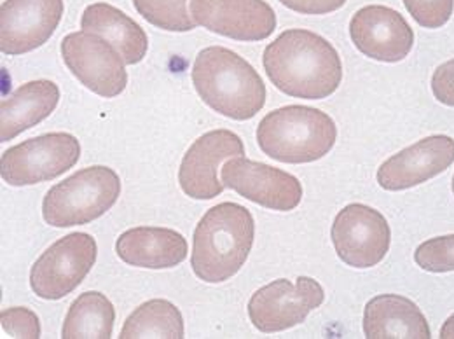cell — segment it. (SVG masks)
<instances>
[{"label": "cell", "mask_w": 454, "mask_h": 339, "mask_svg": "<svg viewBox=\"0 0 454 339\" xmlns=\"http://www.w3.org/2000/svg\"><path fill=\"white\" fill-rule=\"evenodd\" d=\"M262 65L285 95L304 100H324L338 91L342 61L336 48L322 35L290 28L266 46Z\"/></svg>", "instance_id": "1"}, {"label": "cell", "mask_w": 454, "mask_h": 339, "mask_svg": "<svg viewBox=\"0 0 454 339\" xmlns=\"http://www.w3.org/2000/svg\"><path fill=\"white\" fill-rule=\"evenodd\" d=\"M255 240V221L238 203H219L198 223L192 236L191 268L207 283H223L247 263Z\"/></svg>", "instance_id": "2"}, {"label": "cell", "mask_w": 454, "mask_h": 339, "mask_svg": "<svg viewBox=\"0 0 454 339\" xmlns=\"http://www.w3.org/2000/svg\"><path fill=\"white\" fill-rule=\"evenodd\" d=\"M191 77L201 100L229 119L248 121L266 106V84L259 72L223 46L200 51Z\"/></svg>", "instance_id": "3"}, {"label": "cell", "mask_w": 454, "mask_h": 339, "mask_svg": "<svg viewBox=\"0 0 454 339\" xmlns=\"http://www.w3.org/2000/svg\"><path fill=\"white\" fill-rule=\"evenodd\" d=\"M338 140V126L329 114L306 106H286L262 117L257 126L261 151L288 165L325 158Z\"/></svg>", "instance_id": "4"}, {"label": "cell", "mask_w": 454, "mask_h": 339, "mask_svg": "<svg viewBox=\"0 0 454 339\" xmlns=\"http://www.w3.org/2000/svg\"><path fill=\"white\" fill-rule=\"evenodd\" d=\"M121 178L109 167L79 170L53 185L43 201V217L53 227L90 225L115 205Z\"/></svg>", "instance_id": "5"}, {"label": "cell", "mask_w": 454, "mask_h": 339, "mask_svg": "<svg viewBox=\"0 0 454 339\" xmlns=\"http://www.w3.org/2000/svg\"><path fill=\"white\" fill-rule=\"evenodd\" d=\"M79 158V140L70 133L55 131L7 149L0 160V173L9 185H34L74 169Z\"/></svg>", "instance_id": "6"}, {"label": "cell", "mask_w": 454, "mask_h": 339, "mask_svg": "<svg viewBox=\"0 0 454 339\" xmlns=\"http://www.w3.org/2000/svg\"><path fill=\"white\" fill-rule=\"evenodd\" d=\"M97 240L70 233L55 241L32 266L30 287L41 299L58 301L72 294L97 263Z\"/></svg>", "instance_id": "7"}, {"label": "cell", "mask_w": 454, "mask_h": 339, "mask_svg": "<svg viewBox=\"0 0 454 339\" xmlns=\"http://www.w3.org/2000/svg\"><path fill=\"white\" fill-rule=\"evenodd\" d=\"M324 301L322 285L309 277H299L295 283L278 279L250 297L248 317L254 327L264 335L282 333L302 324Z\"/></svg>", "instance_id": "8"}, {"label": "cell", "mask_w": 454, "mask_h": 339, "mask_svg": "<svg viewBox=\"0 0 454 339\" xmlns=\"http://www.w3.org/2000/svg\"><path fill=\"white\" fill-rule=\"evenodd\" d=\"M331 236L340 261L358 270L378 266L392 243L385 216L364 203L346 205L334 219Z\"/></svg>", "instance_id": "9"}, {"label": "cell", "mask_w": 454, "mask_h": 339, "mask_svg": "<svg viewBox=\"0 0 454 339\" xmlns=\"http://www.w3.org/2000/svg\"><path fill=\"white\" fill-rule=\"evenodd\" d=\"M61 57L72 75L93 93L114 99L128 84L124 59L113 44L93 32L68 34L61 43Z\"/></svg>", "instance_id": "10"}, {"label": "cell", "mask_w": 454, "mask_h": 339, "mask_svg": "<svg viewBox=\"0 0 454 339\" xmlns=\"http://www.w3.org/2000/svg\"><path fill=\"white\" fill-rule=\"evenodd\" d=\"M221 177L226 187L270 210L290 212L302 200V185L297 177L243 156L227 160Z\"/></svg>", "instance_id": "11"}, {"label": "cell", "mask_w": 454, "mask_h": 339, "mask_svg": "<svg viewBox=\"0 0 454 339\" xmlns=\"http://www.w3.org/2000/svg\"><path fill=\"white\" fill-rule=\"evenodd\" d=\"M245 154L241 138L229 130H214L201 135L185 153L178 182L182 191L192 200H214L223 194L224 182L219 180V167L231 160Z\"/></svg>", "instance_id": "12"}, {"label": "cell", "mask_w": 454, "mask_h": 339, "mask_svg": "<svg viewBox=\"0 0 454 339\" xmlns=\"http://www.w3.org/2000/svg\"><path fill=\"white\" fill-rule=\"evenodd\" d=\"M63 0H4L0 5V51L20 57L44 46L57 32Z\"/></svg>", "instance_id": "13"}, {"label": "cell", "mask_w": 454, "mask_h": 339, "mask_svg": "<svg viewBox=\"0 0 454 339\" xmlns=\"http://www.w3.org/2000/svg\"><path fill=\"white\" fill-rule=\"evenodd\" d=\"M203 28L234 41L259 43L277 30V12L266 0H191Z\"/></svg>", "instance_id": "14"}, {"label": "cell", "mask_w": 454, "mask_h": 339, "mask_svg": "<svg viewBox=\"0 0 454 339\" xmlns=\"http://www.w3.org/2000/svg\"><path fill=\"white\" fill-rule=\"evenodd\" d=\"M349 37L362 55L385 63L405 59L414 46V32L407 20L395 9L378 4L353 14Z\"/></svg>", "instance_id": "15"}, {"label": "cell", "mask_w": 454, "mask_h": 339, "mask_svg": "<svg viewBox=\"0 0 454 339\" xmlns=\"http://www.w3.org/2000/svg\"><path fill=\"white\" fill-rule=\"evenodd\" d=\"M454 163V138L432 135L402 149L378 170V184L385 191H405L419 185Z\"/></svg>", "instance_id": "16"}, {"label": "cell", "mask_w": 454, "mask_h": 339, "mask_svg": "<svg viewBox=\"0 0 454 339\" xmlns=\"http://www.w3.org/2000/svg\"><path fill=\"white\" fill-rule=\"evenodd\" d=\"M119 259L135 268L168 270L187 257V240L168 227L140 226L124 231L115 241Z\"/></svg>", "instance_id": "17"}, {"label": "cell", "mask_w": 454, "mask_h": 339, "mask_svg": "<svg viewBox=\"0 0 454 339\" xmlns=\"http://www.w3.org/2000/svg\"><path fill=\"white\" fill-rule=\"evenodd\" d=\"M364 335L369 339L432 338L419 306L398 294H380L365 304Z\"/></svg>", "instance_id": "18"}, {"label": "cell", "mask_w": 454, "mask_h": 339, "mask_svg": "<svg viewBox=\"0 0 454 339\" xmlns=\"http://www.w3.org/2000/svg\"><path fill=\"white\" fill-rule=\"evenodd\" d=\"M59 102V88L53 81L39 79L21 84L0 106V142H9L20 133L50 117Z\"/></svg>", "instance_id": "19"}, {"label": "cell", "mask_w": 454, "mask_h": 339, "mask_svg": "<svg viewBox=\"0 0 454 339\" xmlns=\"http://www.w3.org/2000/svg\"><path fill=\"white\" fill-rule=\"evenodd\" d=\"M81 28L107 39L126 65H137L147 55L149 39L144 28L111 4L88 5L82 12Z\"/></svg>", "instance_id": "20"}, {"label": "cell", "mask_w": 454, "mask_h": 339, "mask_svg": "<svg viewBox=\"0 0 454 339\" xmlns=\"http://www.w3.org/2000/svg\"><path fill=\"white\" fill-rule=\"evenodd\" d=\"M115 310L106 294L91 290L81 294L68 308L63 322V339L113 338Z\"/></svg>", "instance_id": "21"}, {"label": "cell", "mask_w": 454, "mask_h": 339, "mask_svg": "<svg viewBox=\"0 0 454 339\" xmlns=\"http://www.w3.org/2000/svg\"><path fill=\"white\" fill-rule=\"evenodd\" d=\"M185 338L184 317L167 299H151L140 304L124 322L119 339Z\"/></svg>", "instance_id": "22"}, {"label": "cell", "mask_w": 454, "mask_h": 339, "mask_svg": "<svg viewBox=\"0 0 454 339\" xmlns=\"http://www.w3.org/2000/svg\"><path fill=\"white\" fill-rule=\"evenodd\" d=\"M138 14L167 32H191L196 21L187 11V0H133Z\"/></svg>", "instance_id": "23"}, {"label": "cell", "mask_w": 454, "mask_h": 339, "mask_svg": "<svg viewBox=\"0 0 454 339\" xmlns=\"http://www.w3.org/2000/svg\"><path fill=\"white\" fill-rule=\"evenodd\" d=\"M414 261L428 273L454 272V234L435 236L423 241L414 252Z\"/></svg>", "instance_id": "24"}, {"label": "cell", "mask_w": 454, "mask_h": 339, "mask_svg": "<svg viewBox=\"0 0 454 339\" xmlns=\"http://www.w3.org/2000/svg\"><path fill=\"white\" fill-rule=\"evenodd\" d=\"M414 21L423 28H441L454 14V0H402Z\"/></svg>", "instance_id": "25"}, {"label": "cell", "mask_w": 454, "mask_h": 339, "mask_svg": "<svg viewBox=\"0 0 454 339\" xmlns=\"http://www.w3.org/2000/svg\"><path fill=\"white\" fill-rule=\"evenodd\" d=\"M2 331L11 338H41L39 317L28 308H9L0 315Z\"/></svg>", "instance_id": "26"}, {"label": "cell", "mask_w": 454, "mask_h": 339, "mask_svg": "<svg viewBox=\"0 0 454 339\" xmlns=\"http://www.w3.org/2000/svg\"><path fill=\"white\" fill-rule=\"evenodd\" d=\"M432 93L442 106L454 107V58L435 68L432 75Z\"/></svg>", "instance_id": "27"}, {"label": "cell", "mask_w": 454, "mask_h": 339, "mask_svg": "<svg viewBox=\"0 0 454 339\" xmlns=\"http://www.w3.org/2000/svg\"><path fill=\"white\" fill-rule=\"evenodd\" d=\"M280 2L299 14L322 16V14H331L338 11L348 0H280Z\"/></svg>", "instance_id": "28"}, {"label": "cell", "mask_w": 454, "mask_h": 339, "mask_svg": "<svg viewBox=\"0 0 454 339\" xmlns=\"http://www.w3.org/2000/svg\"><path fill=\"white\" fill-rule=\"evenodd\" d=\"M441 339H454V313L441 327Z\"/></svg>", "instance_id": "29"}, {"label": "cell", "mask_w": 454, "mask_h": 339, "mask_svg": "<svg viewBox=\"0 0 454 339\" xmlns=\"http://www.w3.org/2000/svg\"><path fill=\"white\" fill-rule=\"evenodd\" d=\"M451 187H453V194H454V175H453V185H451Z\"/></svg>", "instance_id": "30"}]
</instances>
